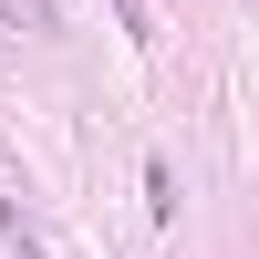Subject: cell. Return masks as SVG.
I'll list each match as a JSON object with an SVG mask.
<instances>
[{
    "instance_id": "obj_1",
    "label": "cell",
    "mask_w": 259,
    "mask_h": 259,
    "mask_svg": "<svg viewBox=\"0 0 259 259\" xmlns=\"http://www.w3.org/2000/svg\"><path fill=\"white\" fill-rule=\"evenodd\" d=\"M0 239H11L21 259H52V228H41V218H31V207H21V197H11V187H0Z\"/></svg>"
},
{
    "instance_id": "obj_3",
    "label": "cell",
    "mask_w": 259,
    "mask_h": 259,
    "mask_svg": "<svg viewBox=\"0 0 259 259\" xmlns=\"http://www.w3.org/2000/svg\"><path fill=\"white\" fill-rule=\"evenodd\" d=\"M114 11H124V31H135V41H156V21H145V0H114Z\"/></svg>"
},
{
    "instance_id": "obj_2",
    "label": "cell",
    "mask_w": 259,
    "mask_h": 259,
    "mask_svg": "<svg viewBox=\"0 0 259 259\" xmlns=\"http://www.w3.org/2000/svg\"><path fill=\"white\" fill-rule=\"evenodd\" d=\"M11 21H31V31H52V21H62V0H11Z\"/></svg>"
}]
</instances>
